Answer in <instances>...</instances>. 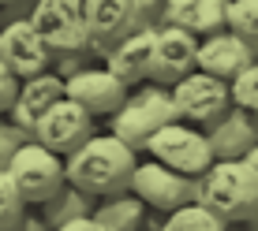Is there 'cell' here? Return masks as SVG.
<instances>
[{
    "instance_id": "obj_32",
    "label": "cell",
    "mask_w": 258,
    "mask_h": 231,
    "mask_svg": "<svg viewBox=\"0 0 258 231\" xmlns=\"http://www.w3.org/2000/svg\"><path fill=\"white\" fill-rule=\"evenodd\" d=\"M243 231H258V209H254V212H251V216H247V220H243Z\"/></svg>"
},
{
    "instance_id": "obj_28",
    "label": "cell",
    "mask_w": 258,
    "mask_h": 231,
    "mask_svg": "<svg viewBox=\"0 0 258 231\" xmlns=\"http://www.w3.org/2000/svg\"><path fill=\"white\" fill-rule=\"evenodd\" d=\"M142 19H146V26H157L161 23V12H165V0H135Z\"/></svg>"
},
{
    "instance_id": "obj_9",
    "label": "cell",
    "mask_w": 258,
    "mask_h": 231,
    "mask_svg": "<svg viewBox=\"0 0 258 231\" xmlns=\"http://www.w3.org/2000/svg\"><path fill=\"white\" fill-rule=\"evenodd\" d=\"M195 49H199V38L191 30L172 26V23H157L154 38H150L146 78L150 82H161V86L180 82L187 71H195Z\"/></svg>"
},
{
    "instance_id": "obj_7",
    "label": "cell",
    "mask_w": 258,
    "mask_h": 231,
    "mask_svg": "<svg viewBox=\"0 0 258 231\" xmlns=\"http://www.w3.org/2000/svg\"><path fill=\"white\" fill-rule=\"evenodd\" d=\"M127 190L146 209L168 212V209H176V205L195 198V175H183V172H176V168H168V164L150 157V161H135Z\"/></svg>"
},
{
    "instance_id": "obj_17",
    "label": "cell",
    "mask_w": 258,
    "mask_h": 231,
    "mask_svg": "<svg viewBox=\"0 0 258 231\" xmlns=\"http://www.w3.org/2000/svg\"><path fill=\"white\" fill-rule=\"evenodd\" d=\"M150 38H154V26H142V30L135 34H127L123 41H116L109 52H105V64L101 67H109L112 75L120 78L123 86H139L142 78H146V60H150Z\"/></svg>"
},
{
    "instance_id": "obj_12",
    "label": "cell",
    "mask_w": 258,
    "mask_h": 231,
    "mask_svg": "<svg viewBox=\"0 0 258 231\" xmlns=\"http://www.w3.org/2000/svg\"><path fill=\"white\" fill-rule=\"evenodd\" d=\"M254 60H258V52L236 30H228V26H221L213 34H202L199 49H195V67L213 75V78H225V82L236 71H243L247 64H254Z\"/></svg>"
},
{
    "instance_id": "obj_25",
    "label": "cell",
    "mask_w": 258,
    "mask_h": 231,
    "mask_svg": "<svg viewBox=\"0 0 258 231\" xmlns=\"http://www.w3.org/2000/svg\"><path fill=\"white\" fill-rule=\"evenodd\" d=\"M90 52L86 49H79V52H52L49 56V71H56L60 78H71L75 71H83V67H90Z\"/></svg>"
},
{
    "instance_id": "obj_26",
    "label": "cell",
    "mask_w": 258,
    "mask_h": 231,
    "mask_svg": "<svg viewBox=\"0 0 258 231\" xmlns=\"http://www.w3.org/2000/svg\"><path fill=\"white\" fill-rule=\"evenodd\" d=\"M34 135H26L23 127H15L8 116H0V168L8 164V157L15 153V146H23V142H30Z\"/></svg>"
},
{
    "instance_id": "obj_29",
    "label": "cell",
    "mask_w": 258,
    "mask_h": 231,
    "mask_svg": "<svg viewBox=\"0 0 258 231\" xmlns=\"http://www.w3.org/2000/svg\"><path fill=\"white\" fill-rule=\"evenodd\" d=\"M12 231H49V224L41 220V212H34L30 205H26V212L19 216V224H15Z\"/></svg>"
},
{
    "instance_id": "obj_23",
    "label": "cell",
    "mask_w": 258,
    "mask_h": 231,
    "mask_svg": "<svg viewBox=\"0 0 258 231\" xmlns=\"http://www.w3.org/2000/svg\"><path fill=\"white\" fill-rule=\"evenodd\" d=\"M228 101H232L236 108L258 112V60L228 78Z\"/></svg>"
},
{
    "instance_id": "obj_10",
    "label": "cell",
    "mask_w": 258,
    "mask_h": 231,
    "mask_svg": "<svg viewBox=\"0 0 258 231\" xmlns=\"http://www.w3.org/2000/svg\"><path fill=\"white\" fill-rule=\"evenodd\" d=\"M172 93V104H176V120H187L195 127H206L210 120H217L221 112L228 108V82L225 78H213L206 71H187L180 82L168 86Z\"/></svg>"
},
{
    "instance_id": "obj_3",
    "label": "cell",
    "mask_w": 258,
    "mask_h": 231,
    "mask_svg": "<svg viewBox=\"0 0 258 231\" xmlns=\"http://www.w3.org/2000/svg\"><path fill=\"white\" fill-rule=\"evenodd\" d=\"M168 120H176V104H172L168 86L142 78L139 86L127 90V97L120 101V108L109 112V135L127 142L131 149H142V142Z\"/></svg>"
},
{
    "instance_id": "obj_8",
    "label": "cell",
    "mask_w": 258,
    "mask_h": 231,
    "mask_svg": "<svg viewBox=\"0 0 258 231\" xmlns=\"http://www.w3.org/2000/svg\"><path fill=\"white\" fill-rule=\"evenodd\" d=\"M30 26L45 41L49 52H79L86 49V19L83 0H34L30 4Z\"/></svg>"
},
{
    "instance_id": "obj_27",
    "label": "cell",
    "mask_w": 258,
    "mask_h": 231,
    "mask_svg": "<svg viewBox=\"0 0 258 231\" xmlns=\"http://www.w3.org/2000/svg\"><path fill=\"white\" fill-rule=\"evenodd\" d=\"M15 90H19V78L12 75V67L0 60V116H4L8 108H12V101H15Z\"/></svg>"
},
{
    "instance_id": "obj_22",
    "label": "cell",
    "mask_w": 258,
    "mask_h": 231,
    "mask_svg": "<svg viewBox=\"0 0 258 231\" xmlns=\"http://www.w3.org/2000/svg\"><path fill=\"white\" fill-rule=\"evenodd\" d=\"M225 26H228V30H236L239 38L258 52V0H228Z\"/></svg>"
},
{
    "instance_id": "obj_18",
    "label": "cell",
    "mask_w": 258,
    "mask_h": 231,
    "mask_svg": "<svg viewBox=\"0 0 258 231\" xmlns=\"http://www.w3.org/2000/svg\"><path fill=\"white\" fill-rule=\"evenodd\" d=\"M225 15H228V0H165L161 23L183 26L195 38H202V34L221 30Z\"/></svg>"
},
{
    "instance_id": "obj_13",
    "label": "cell",
    "mask_w": 258,
    "mask_h": 231,
    "mask_svg": "<svg viewBox=\"0 0 258 231\" xmlns=\"http://www.w3.org/2000/svg\"><path fill=\"white\" fill-rule=\"evenodd\" d=\"M64 97H71L75 104H83L90 116H109L120 108V101L127 97V86L112 75L109 67H83L71 78H64Z\"/></svg>"
},
{
    "instance_id": "obj_16",
    "label": "cell",
    "mask_w": 258,
    "mask_h": 231,
    "mask_svg": "<svg viewBox=\"0 0 258 231\" xmlns=\"http://www.w3.org/2000/svg\"><path fill=\"white\" fill-rule=\"evenodd\" d=\"M202 131H206V142H210L213 161H236V157H243V149L258 138L254 112L236 108V104H228V108L221 112L217 120H210Z\"/></svg>"
},
{
    "instance_id": "obj_20",
    "label": "cell",
    "mask_w": 258,
    "mask_h": 231,
    "mask_svg": "<svg viewBox=\"0 0 258 231\" xmlns=\"http://www.w3.org/2000/svg\"><path fill=\"white\" fill-rule=\"evenodd\" d=\"M94 201H97V198H90L86 190H79V186H71V183L64 179V183H60L56 190H52L49 198L38 205V212H41V220H45L49 227H60V224H68V220L90 216V212H94Z\"/></svg>"
},
{
    "instance_id": "obj_15",
    "label": "cell",
    "mask_w": 258,
    "mask_h": 231,
    "mask_svg": "<svg viewBox=\"0 0 258 231\" xmlns=\"http://www.w3.org/2000/svg\"><path fill=\"white\" fill-rule=\"evenodd\" d=\"M60 97H64V78L45 67V71H38V75H30V78H19L15 101H12V108L4 116L15 123V127H23L26 135H34V120H38L52 101H60Z\"/></svg>"
},
{
    "instance_id": "obj_34",
    "label": "cell",
    "mask_w": 258,
    "mask_h": 231,
    "mask_svg": "<svg viewBox=\"0 0 258 231\" xmlns=\"http://www.w3.org/2000/svg\"><path fill=\"white\" fill-rule=\"evenodd\" d=\"M254 123H258V112H254Z\"/></svg>"
},
{
    "instance_id": "obj_1",
    "label": "cell",
    "mask_w": 258,
    "mask_h": 231,
    "mask_svg": "<svg viewBox=\"0 0 258 231\" xmlns=\"http://www.w3.org/2000/svg\"><path fill=\"white\" fill-rule=\"evenodd\" d=\"M135 161H139V149H131L116 135H90L71 153H64V179L79 190H86L90 198H105V194L127 190Z\"/></svg>"
},
{
    "instance_id": "obj_21",
    "label": "cell",
    "mask_w": 258,
    "mask_h": 231,
    "mask_svg": "<svg viewBox=\"0 0 258 231\" xmlns=\"http://www.w3.org/2000/svg\"><path fill=\"white\" fill-rule=\"evenodd\" d=\"M161 231H228V224L202 201H183V205L165 212Z\"/></svg>"
},
{
    "instance_id": "obj_19",
    "label": "cell",
    "mask_w": 258,
    "mask_h": 231,
    "mask_svg": "<svg viewBox=\"0 0 258 231\" xmlns=\"http://www.w3.org/2000/svg\"><path fill=\"white\" fill-rule=\"evenodd\" d=\"M142 212H146V205H142L135 194H131V190H120V194H105V198H97L90 216H94L105 231H139Z\"/></svg>"
},
{
    "instance_id": "obj_5",
    "label": "cell",
    "mask_w": 258,
    "mask_h": 231,
    "mask_svg": "<svg viewBox=\"0 0 258 231\" xmlns=\"http://www.w3.org/2000/svg\"><path fill=\"white\" fill-rule=\"evenodd\" d=\"M4 172L12 175L15 190L23 194L26 205H41V201L64 183V157L30 138V142H23V146H15V153L8 157Z\"/></svg>"
},
{
    "instance_id": "obj_30",
    "label": "cell",
    "mask_w": 258,
    "mask_h": 231,
    "mask_svg": "<svg viewBox=\"0 0 258 231\" xmlns=\"http://www.w3.org/2000/svg\"><path fill=\"white\" fill-rule=\"evenodd\" d=\"M49 231H105V227L97 224L94 216H79V220H68V224H60V227H49Z\"/></svg>"
},
{
    "instance_id": "obj_14",
    "label": "cell",
    "mask_w": 258,
    "mask_h": 231,
    "mask_svg": "<svg viewBox=\"0 0 258 231\" xmlns=\"http://www.w3.org/2000/svg\"><path fill=\"white\" fill-rule=\"evenodd\" d=\"M52 52L45 49V41L38 38V30L30 26V19H12L0 26V60L12 67L15 78H30L38 71L49 67Z\"/></svg>"
},
{
    "instance_id": "obj_31",
    "label": "cell",
    "mask_w": 258,
    "mask_h": 231,
    "mask_svg": "<svg viewBox=\"0 0 258 231\" xmlns=\"http://www.w3.org/2000/svg\"><path fill=\"white\" fill-rule=\"evenodd\" d=\"M239 161H247V164H251V168H254V172H258V138H254V142H251V146H247V149H243V157H239Z\"/></svg>"
},
{
    "instance_id": "obj_33",
    "label": "cell",
    "mask_w": 258,
    "mask_h": 231,
    "mask_svg": "<svg viewBox=\"0 0 258 231\" xmlns=\"http://www.w3.org/2000/svg\"><path fill=\"white\" fill-rule=\"evenodd\" d=\"M0 4H12V0H0Z\"/></svg>"
},
{
    "instance_id": "obj_11",
    "label": "cell",
    "mask_w": 258,
    "mask_h": 231,
    "mask_svg": "<svg viewBox=\"0 0 258 231\" xmlns=\"http://www.w3.org/2000/svg\"><path fill=\"white\" fill-rule=\"evenodd\" d=\"M94 135V116L83 108V104H75L71 97H60V101H52L45 112L34 120V142H41L45 149L52 153H71V149L79 146V142H86Z\"/></svg>"
},
{
    "instance_id": "obj_4",
    "label": "cell",
    "mask_w": 258,
    "mask_h": 231,
    "mask_svg": "<svg viewBox=\"0 0 258 231\" xmlns=\"http://www.w3.org/2000/svg\"><path fill=\"white\" fill-rule=\"evenodd\" d=\"M142 153H150L154 161L176 168V172H183V175H199V172H206V168L213 164L206 131L187 123V120L161 123L154 135L142 142Z\"/></svg>"
},
{
    "instance_id": "obj_24",
    "label": "cell",
    "mask_w": 258,
    "mask_h": 231,
    "mask_svg": "<svg viewBox=\"0 0 258 231\" xmlns=\"http://www.w3.org/2000/svg\"><path fill=\"white\" fill-rule=\"evenodd\" d=\"M26 212V201H23V194L15 190V183H12V175L0 168V231H12L15 224H19V216Z\"/></svg>"
},
{
    "instance_id": "obj_6",
    "label": "cell",
    "mask_w": 258,
    "mask_h": 231,
    "mask_svg": "<svg viewBox=\"0 0 258 231\" xmlns=\"http://www.w3.org/2000/svg\"><path fill=\"white\" fill-rule=\"evenodd\" d=\"M83 19H86V52L105 56L116 41L146 26L135 0H83Z\"/></svg>"
},
{
    "instance_id": "obj_2",
    "label": "cell",
    "mask_w": 258,
    "mask_h": 231,
    "mask_svg": "<svg viewBox=\"0 0 258 231\" xmlns=\"http://www.w3.org/2000/svg\"><path fill=\"white\" fill-rule=\"evenodd\" d=\"M213 209L225 224H243L258 209V172L247 161H213L195 175V198Z\"/></svg>"
}]
</instances>
